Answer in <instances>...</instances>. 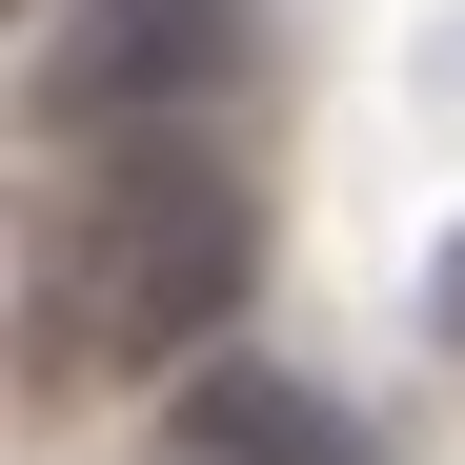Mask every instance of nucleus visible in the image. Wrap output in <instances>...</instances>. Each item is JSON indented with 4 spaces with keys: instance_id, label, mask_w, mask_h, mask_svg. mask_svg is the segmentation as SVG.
<instances>
[{
    "instance_id": "f03ea898",
    "label": "nucleus",
    "mask_w": 465,
    "mask_h": 465,
    "mask_svg": "<svg viewBox=\"0 0 465 465\" xmlns=\"http://www.w3.org/2000/svg\"><path fill=\"white\" fill-rule=\"evenodd\" d=\"M243 61H263V0H61L21 82L61 142H163L203 102H243Z\"/></svg>"
},
{
    "instance_id": "7ed1b4c3",
    "label": "nucleus",
    "mask_w": 465,
    "mask_h": 465,
    "mask_svg": "<svg viewBox=\"0 0 465 465\" xmlns=\"http://www.w3.org/2000/svg\"><path fill=\"white\" fill-rule=\"evenodd\" d=\"M183 465H384V445L364 405H324L283 364H183Z\"/></svg>"
},
{
    "instance_id": "20e7f679",
    "label": "nucleus",
    "mask_w": 465,
    "mask_h": 465,
    "mask_svg": "<svg viewBox=\"0 0 465 465\" xmlns=\"http://www.w3.org/2000/svg\"><path fill=\"white\" fill-rule=\"evenodd\" d=\"M425 324H445V344H465V243H445V263H425Z\"/></svg>"
},
{
    "instance_id": "f257e3e1",
    "label": "nucleus",
    "mask_w": 465,
    "mask_h": 465,
    "mask_svg": "<svg viewBox=\"0 0 465 465\" xmlns=\"http://www.w3.org/2000/svg\"><path fill=\"white\" fill-rule=\"evenodd\" d=\"M243 263H263V183L203 122H163V142L82 163V203L41 243V324H61V364H183V324H223Z\"/></svg>"
}]
</instances>
